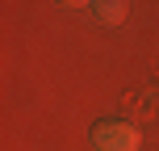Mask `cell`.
<instances>
[{
  "label": "cell",
  "mask_w": 159,
  "mask_h": 151,
  "mask_svg": "<svg viewBox=\"0 0 159 151\" xmlns=\"http://www.w3.org/2000/svg\"><path fill=\"white\" fill-rule=\"evenodd\" d=\"M92 143H96V151H138V130L130 122L109 118V122H96Z\"/></svg>",
  "instance_id": "1"
},
{
  "label": "cell",
  "mask_w": 159,
  "mask_h": 151,
  "mask_svg": "<svg viewBox=\"0 0 159 151\" xmlns=\"http://www.w3.org/2000/svg\"><path fill=\"white\" fill-rule=\"evenodd\" d=\"M92 8H96V17L109 21V25H117L121 17H126V4H117V0H105V4H92Z\"/></svg>",
  "instance_id": "2"
}]
</instances>
